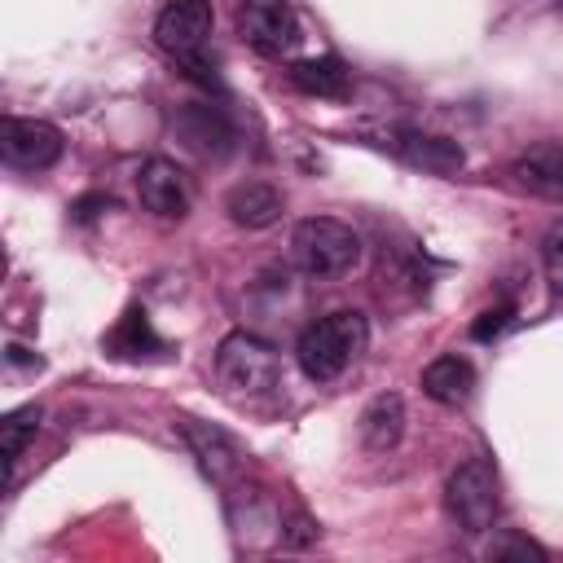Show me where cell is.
I'll list each match as a JSON object with an SVG mask.
<instances>
[{
	"mask_svg": "<svg viewBox=\"0 0 563 563\" xmlns=\"http://www.w3.org/2000/svg\"><path fill=\"white\" fill-rule=\"evenodd\" d=\"M365 343H369V321H365V312L339 308V312L312 321V325L299 334L295 361H299V369H303L312 383H330V378H339V374L365 352Z\"/></svg>",
	"mask_w": 563,
	"mask_h": 563,
	"instance_id": "obj_1",
	"label": "cell"
},
{
	"mask_svg": "<svg viewBox=\"0 0 563 563\" xmlns=\"http://www.w3.org/2000/svg\"><path fill=\"white\" fill-rule=\"evenodd\" d=\"M290 260H295L299 273H308L317 282H330V277H343L361 264V238L343 220L308 216L290 229Z\"/></svg>",
	"mask_w": 563,
	"mask_h": 563,
	"instance_id": "obj_2",
	"label": "cell"
},
{
	"mask_svg": "<svg viewBox=\"0 0 563 563\" xmlns=\"http://www.w3.org/2000/svg\"><path fill=\"white\" fill-rule=\"evenodd\" d=\"M216 374L233 396H268L282 383V361L260 334L233 330L216 347Z\"/></svg>",
	"mask_w": 563,
	"mask_h": 563,
	"instance_id": "obj_3",
	"label": "cell"
},
{
	"mask_svg": "<svg viewBox=\"0 0 563 563\" xmlns=\"http://www.w3.org/2000/svg\"><path fill=\"white\" fill-rule=\"evenodd\" d=\"M444 501H449V515L453 523L466 532V537H479L497 523V471L484 462V457H466L453 466L449 484H444Z\"/></svg>",
	"mask_w": 563,
	"mask_h": 563,
	"instance_id": "obj_4",
	"label": "cell"
},
{
	"mask_svg": "<svg viewBox=\"0 0 563 563\" xmlns=\"http://www.w3.org/2000/svg\"><path fill=\"white\" fill-rule=\"evenodd\" d=\"M211 22H216L211 0H167L158 22H154V40L176 62L202 70V48L211 40Z\"/></svg>",
	"mask_w": 563,
	"mask_h": 563,
	"instance_id": "obj_5",
	"label": "cell"
},
{
	"mask_svg": "<svg viewBox=\"0 0 563 563\" xmlns=\"http://www.w3.org/2000/svg\"><path fill=\"white\" fill-rule=\"evenodd\" d=\"M238 35L264 57H286L303 40L299 18L286 0H242L238 4Z\"/></svg>",
	"mask_w": 563,
	"mask_h": 563,
	"instance_id": "obj_6",
	"label": "cell"
},
{
	"mask_svg": "<svg viewBox=\"0 0 563 563\" xmlns=\"http://www.w3.org/2000/svg\"><path fill=\"white\" fill-rule=\"evenodd\" d=\"M62 150H66V141H62V132L53 123H44V119H18V114L0 119V154H4L9 167H18V172H44V167H53L62 158Z\"/></svg>",
	"mask_w": 563,
	"mask_h": 563,
	"instance_id": "obj_7",
	"label": "cell"
},
{
	"mask_svg": "<svg viewBox=\"0 0 563 563\" xmlns=\"http://www.w3.org/2000/svg\"><path fill=\"white\" fill-rule=\"evenodd\" d=\"M136 198L158 220H180L189 211V180L172 158H150L136 176Z\"/></svg>",
	"mask_w": 563,
	"mask_h": 563,
	"instance_id": "obj_8",
	"label": "cell"
},
{
	"mask_svg": "<svg viewBox=\"0 0 563 563\" xmlns=\"http://www.w3.org/2000/svg\"><path fill=\"white\" fill-rule=\"evenodd\" d=\"M510 180L545 202H563V141H537L510 163Z\"/></svg>",
	"mask_w": 563,
	"mask_h": 563,
	"instance_id": "obj_9",
	"label": "cell"
},
{
	"mask_svg": "<svg viewBox=\"0 0 563 563\" xmlns=\"http://www.w3.org/2000/svg\"><path fill=\"white\" fill-rule=\"evenodd\" d=\"M224 211L238 229H268V224L282 220L286 198H282V189H273L264 180H242L224 194Z\"/></svg>",
	"mask_w": 563,
	"mask_h": 563,
	"instance_id": "obj_10",
	"label": "cell"
},
{
	"mask_svg": "<svg viewBox=\"0 0 563 563\" xmlns=\"http://www.w3.org/2000/svg\"><path fill=\"white\" fill-rule=\"evenodd\" d=\"M180 431H185V440L194 444V453H198V462H202V471H207L211 479L229 484V479L242 471V453H238V444H233L224 431H216V427H207V422H198V418H180Z\"/></svg>",
	"mask_w": 563,
	"mask_h": 563,
	"instance_id": "obj_11",
	"label": "cell"
},
{
	"mask_svg": "<svg viewBox=\"0 0 563 563\" xmlns=\"http://www.w3.org/2000/svg\"><path fill=\"white\" fill-rule=\"evenodd\" d=\"M400 435H405V400L396 391H378L361 409V440H365V449L387 453L400 444Z\"/></svg>",
	"mask_w": 563,
	"mask_h": 563,
	"instance_id": "obj_12",
	"label": "cell"
},
{
	"mask_svg": "<svg viewBox=\"0 0 563 563\" xmlns=\"http://www.w3.org/2000/svg\"><path fill=\"white\" fill-rule=\"evenodd\" d=\"M396 154H400L409 167H422V172H435V176H453V172L466 163V154H462L457 141H449V136H427V132H405V136L396 141Z\"/></svg>",
	"mask_w": 563,
	"mask_h": 563,
	"instance_id": "obj_13",
	"label": "cell"
},
{
	"mask_svg": "<svg viewBox=\"0 0 563 563\" xmlns=\"http://www.w3.org/2000/svg\"><path fill=\"white\" fill-rule=\"evenodd\" d=\"M422 391L435 400V405H466L471 391H475V369L466 356H435L427 369H422Z\"/></svg>",
	"mask_w": 563,
	"mask_h": 563,
	"instance_id": "obj_14",
	"label": "cell"
},
{
	"mask_svg": "<svg viewBox=\"0 0 563 563\" xmlns=\"http://www.w3.org/2000/svg\"><path fill=\"white\" fill-rule=\"evenodd\" d=\"M176 128H180V136L198 150V154H224L229 150V141H233V132H229V123L220 119V110H211V106H189V110H180L176 114Z\"/></svg>",
	"mask_w": 563,
	"mask_h": 563,
	"instance_id": "obj_15",
	"label": "cell"
},
{
	"mask_svg": "<svg viewBox=\"0 0 563 563\" xmlns=\"http://www.w3.org/2000/svg\"><path fill=\"white\" fill-rule=\"evenodd\" d=\"M295 88H303L308 97H347V66L339 57H308L290 66Z\"/></svg>",
	"mask_w": 563,
	"mask_h": 563,
	"instance_id": "obj_16",
	"label": "cell"
},
{
	"mask_svg": "<svg viewBox=\"0 0 563 563\" xmlns=\"http://www.w3.org/2000/svg\"><path fill=\"white\" fill-rule=\"evenodd\" d=\"M40 431V409L35 405H22L13 409L4 422H0V457H4V471H13V462L22 457V449L35 440Z\"/></svg>",
	"mask_w": 563,
	"mask_h": 563,
	"instance_id": "obj_17",
	"label": "cell"
},
{
	"mask_svg": "<svg viewBox=\"0 0 563 563\" xmlns=\"http://www.w3.org/2000/svg\"><path fill=\"white\" fill-rule=\"evenodd\" d=\"M541 268H545L550 290L563 299V220H554V224L541 233Z\"/></svg>",
	"mask_w": 563,
	"mask_h": 563,
	"instance_id": "obj_18",
	"label": "cell"
},
{
	"mask_svg": "<svg viewBox=\"0 0 563 563\" xmlns=\"http://www.w3.org/2000/svg\"><path fill=\"white\" fill-rule=\"evenodd\" d=\"M110 347H128V352H141V347H158V339L150 334V321H145V312H141V308H132V312L119 321V330L110 334Z\"/></svg>",
	"mask_w": 563,
	"mask_h": 563,
	"instance_id": "obj_19",
	"label": "cell"
},
{
	"mask_svg": "<svg viewBox=\"0 0 563 563\" xmlns=\"http://www.w3.org/2000/svg\"><path fill=\"white\" fill-rule=\"evenodd\" d=\"M317 523L303 515V510H295V515H286L282 519V545H290V550H299V545H312L317 541Z\"/></svg>",
	"mask_w": 563,
	"mask_h": 563,
	"instance_id": "obj_20",
	"label": "cell"
},
{
	"mask_svg": "<svg viewBox=\"0 0 563 563\" xmlns=\"http://www.w3.org/2000/svg\"><path fill=\"white\" fill-rule=\"evenodd\" d=\"M488 554H493V559H537V563L545 559V550H541V545H532L528 537H515V532H506L501 541H493V550H488Z\"/></svg>",
	"mask_w": 563,
	"mask_h": 563,
	"instance_id": "obj_21",
	"label": "cell"
},
{
	"mask_svg": "<svg viewBox=\"0 0 563 563\" xmlns=\"http://www.w3.org/2000/svg\"><path fill=\"white\" fill-rule=\"evenodd\" d=\"M506 325H510V308H488V312H479V321L471 325V334H475L479 343H488V339H497Z\"/></svg>",
	"mask_w": 563,
	"mask_h": 563,
	"instance_id": "obj_22",
	"label": "cell"
},
{
	"mask_svg": "<svg viewBox=\"0 0 563 563\" xmlns=\"http://www.w3.org/2000/svg\"><path fill=\"white\" fill-rule=\"evenodd\" d=\"M92 207H110V198H84V202H75V216H79V220H92V216H97Z\"/></svg>",
	"mask_w": 563,
	"mask_h": 563,
	"instance_id": "obj_23",
	"label": "cell"
}]
</instances>
